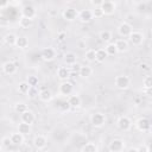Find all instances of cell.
<instances>
[{"mask_svg": "<svg viewBox=\"0 0 152 152\" xmlns=\"http://www.w3.org/2000/svg\"><path fill=\"white\" fill-rule=\"evenodd\" d=\"M114 83H115V87H116L118 89L126 90V89H128L129 86H131V78H129L127 75H119V76L115 77Z\"/></svg>", "mask_w": 152, "mask_h": 152, "instance_id": "1", "label": "cell"}, {"mask_svg": "<svg viewBox=\"0 0 152 152\" xmlns=\"http://www.w3.org/2000/svg\"><path fill=\"white\" fill-rule=\"evenodd\" d=\"M106 115L103 114V113H100V112H97V113H94L91 116H90V124L94 126V127H96V128H101V127H103L104 126V124H106Z\"/></svg>", "mask_w": 152, "mask_h": 152, "instance_id": "2", "label": "cell"}, {"mask_svg": "<svg viewBox=\"0 0 152 152\" xmlns=\"http://www.w3.org/2000/svg\"><path fill=\"white\" fill-rule=\"evenodd\" d=\"M135 127L140 132H150V129H151V121H150V119H147L145 116H141V118H139L135 121Z\"/></svg>", "mask_w": 152, "mask_h": 152, "instance_id": "3", "label": "cell"}, {"mask_svg": "<svg viewBox=\"0 0 152 152\" xmlns=\"http://www.w3.org/2000/svg\"><path fill=\"white\" fill-rule=\"evenodd\" d=\"M100 8L102 10V12H103L104 15H112V14H114V12L116 10V5H115L114 1L104 0L102 2V5L100 6Z\"/></svg>", "mask_w": 152, "mask_h": 152, "instance_id": "4", "label": "cell"}, {"mask_svg": "<svg viewBox=\"0 0 152 152\" xmlns=\"http://www.w3.org/2000/svg\"><path fill=\"white\" fill-rule=\"evenodd\" d=\"M128 39H129V43L134 46H139L142 44L144 42V34L139 31H132L131 34L128 36Z\"/></svg>", "mask_w": 152, "mask_h": 152, "instance_id": "5", "label": "cell"}, {"mask_svg": "<svg viewBox=\"0 0 152 152\" xmlns=\"http://www.w3.org/2000/svg\"><path fill=\"white\" fill-rule=\"evenodd\" d=\"M40 57L45 62H51V61H53L56 58V50L53 48H51V46L44 48L42 50V52H40Z\"/></svg>", "mask_w": 152, "mask_h": 152, "instance_id": "6", "label": "cell"}, {"mask_svg": "<svg viewBox=\"0 0 152 152\" xmlns=\"http://www.w3.org/2000/svg\"><path fill=\"white\" fill-rule=\"evenodd\" d=\"M116 126H118V128L121 129V131H129L131 127H132V120H131L128 116L122 115V116H120V118L118 119Z\"/></svg>", "mask_w": 152, "mask_h": 152, "instance_id": "7", "label": "cell"}, {"mask_svg": "<svg viewBox=\"0 0 152 152\" xmlns=\"http://www.w3.org/2000/svg\"><path fill=\"white\" fill-rule=\"evenodd\" d=\"M74 91V86L70 81L65 80V81H62L61 84H59V93L64 96H69L70 94H72Z\"/></svg>", "mask_w": 152, "mask_h": 152, "instance_id": "8", "label": "cell"}, {"mask_svg": "<svg viewBox=\"0 0 152 152\" xmlns=\"http://www.w3.org/2000/svg\"><path fill=\"white\" fill-rule=\"evenodd\" d=\"M77 15H78V12H77V10L74 8V7H68V8H65V10L63 11V13H62L63 19H65V20H68V21H74V20H76Z\"/></svg>", "mask_w": 152, "mask_h": 152, "instance_id": "9", "label": "cell"}, {"mask_svg": "<svg viewBox=\"0 0 152 152\" xmlns=\"http://www.w3.org/2000/svg\"><path fill=\"white\" fill-rule=\"evenodd\" d=\"M132 31H133L132 25L128 24V23H126V21L121 23V24L118 26V33H119L120 37H124V38H125V37H128Z\"/></svg>", "mask_w": 152, "mask_h": 152, "instance_id": "10", "label": "cell"}, {"mask_svg": "<svg viewBox=\"0 0 152 152\" xmlns=\"http://www.w3.org/2000/svg\"><path fill=\"white\" fill-rule=\"evenodd\" d=\"M124 148H125V142L121 139H114V140H112L110 144H109V146H108V150L110 152H121V151H124Z\"/></svg>", "mask_w": 152, "mask_h": 152, "instance_id": "11", "label": "cell"}, {"mask_svg": "<svg viewBox=\"0 0 152 152\" xmlns=\"http://www.w3.org/2000/svg\"><path fill=\"white\" fill-rule=\"evenodd\" d=\"M17 69H18V66H17V64L14 63V62H12V61H7V62H5L4 63V65H2V71L6 74V75H14L15 72H17Z\"/></svg>", "mask_w": 152, "mask_h": 152, "instance_id": "12", "label": "cell"}, {"mask_svg": "<svg viewBox=\"0 0 152 152\" xmlns=\"http://www.w3.org/2000/svg\"><path fill=\"white\" fill-rule=\"evenodd\" d=\"M46 144H48V139L43 134H38L33 138V146L38 150H43L46 146Z\"/></svg>", "mask_w": 152, "mask_h": 152, "instance_id": "13", "label": "cell"}, {"mask_svg": "<svg viewBox=\"0 0 152 152\" xmlns=\"http://www.w3.org/2000/svg\"><path fill=\"white\" fill-rule=\"evenodd\" d=\"M77 19L81 21V23H89L94 19L93 17V13L90 10H82L81 12H78V15H77Z\"/></svg>", "mask_w": 152, "mask_h": 152, "instance_id": "14", "label": "cell"}, {"mask_svg": "<svg viewBox=\"0 0 152 152\" xmlns=\"http://www.w3.org/2000/svg\"><path fill=\"white\" fill-rule=\"evenodd\" d=\"M21 14H23V17L33 19V18L36 17V14H37V11H36V8H34L32 5H26V6H24L23 10H21Z\"/></svg>", "mask_w": 152, "mask_h": 152, "instance_id": "15", "label": "cell"}, {"mask_svg": "<svg viewBox=\"0 0 152 152\" xmlns=\"http://www.w3.org/2000/svg\"><path fill=\"white\" fill-rule=\"evenodd\" d=\"M20 118H21V121L23 122H26L28 125H32L34 122V120H36L34 113L32 110H30V109H26L24 113H21V116Z\"/></svg>", "mask_w": 152, "mask_h": 152, "instance_id": "16", "label": "cell"}, {"mask_svg": "<svg viewBox=\"0 0 152 152\" xmlns=\"http://www.w3.org/2000/svg\"><path fill=\"white\" fill-rule=\"evenodd\" d=\"M114 44H115V46H116L118 52H126V51L128 50V48H129L128 42H127L126 39H124V38L116 39V42H115Z\"/></svg>", "mask_w": 152, "mask_h": 152, "instance_id": "17", "label": "cell"}, {"mask_svg": "<svg viewBox=\"0 0 152 152\" xmlns=\"http://www.w3.org/2000/svg\"><path fill=\"white\" fill-rule=\"evenodd\" d=\"M68 103L70 106V108H78L81 106V97L76 94H70L68 96Z\"/></svg>", "mask_w": 152, "mask_h": 152, "instance_id": "18", "label": "cell"}, {"mask_svg": "<svg viewBox=\"0 0 152 152\" xmlns=\"http://www.w3.org/2000/svg\"><path fill=\"white\" fill-rule=\"evenodd\" d=\"M57 76L61 81H65L68 80L71 75H70V69L69 66H59L57 70Z\"/></svg>", "mask_w": 152, "mask_h": 152, "instance_id": "19", "label": "cell"}, {"mask_svg": "<svg viewBox=\"0 0 152 152\" xmlns=\"http://www.w3.org/2000/svg\"><path fill=\"white\" fill-rule=\"evenodd\" d=\"M24 137H25V135H23V134L19 133V132H17V133H12V134L10 135L12 144H13V145H17V146H19V145H21V144L24 142V140H25Z\"/></svg>", "mask_w": 152, "mask_h": 152, "instance_id": "20", "label": "cell"}, {"mask_svg": "<svg viewBox=\"0 0 152 152\" xmlns=\"http://www.w3.org/2000/svg\"><path fill=\"white\" fill-rule=\"evenodd\" d=\"M39 99L43 101V102H49V101H51L52 100V97H53V95H52V93H51V90L50 89H43V90H39Z\"/></svg>", "mask_w": 152, "mask_h": 152, "instance_id": "21", "label": "cell"}, {"mask_svg": "<svg viewBox=\"0 0 152 152\" xmlns=\"http://www.w3.org/2000/svg\"><path fill=\"white\" fill-rule=\"evenodd\" d=\"M27 45H28V39L25 36L17 37V40H15V44H14L15 48H18V49H25V48H27Z\"/></svg>", "mask_w": 152, "mask_h": 152, "instance_id": "22", "label": "cell"}, {"mask_svg": "<svg viewBox=\"0 0 152 152\" xmlns=\"http://www.w3.org/2000/svg\"><path fill=\"white\" fill-rule=\"evenodd\" d=\"M93 74V69L89 66V65H81L80 68V71H78V75L83 78H87L89 76H91Z\"/></svg>", "mask_w": 152, "mask_h": 152, "instance_id": "23", "label": "cell"}, {"mask_svg": "<svg viewBox=\"0 0 152 152\" xmlns=\"http://www.w3.org/2000/svg\"><path fill=\"white\" fill-rule=\"evenodd\" d=\"M18 132L21 133L23 135H28V134L31 133V125H28V124L21 121V122L18 125Z\"/></svg>", "mask_w": 152, "mask_h": 152, "instance_id": "24", "label": "cell"}, {"mask_svg": "<svg viewBox=\"0 0 152 152\" xmlns=\"http://www.w3.org/2000/svg\"><path fill=\"white\" fill-rule=\"evenodd\" d=\"M32 23H33V19H30V18H26V17H23L20 18L19 20V26L21 28H28L32 26Z\"/></svg>", "mask_w": 152, "mask_h": 152, "instance_id": "25", "label": "cell"}, {"mask_svg": "<svg viewBox=\"0 0 152 152\" xmlns=\"http://www.w3.org/2000/svg\"><path fill=\"white\" fill-rule=\"evenodd\" d=\"M15 40H17V36L14 33H7L4 36V42L10 46H14Z\"/></svg>", "mask_w": 152, "mask_h": 152, "instance_id": "26", "label": "cell"}, {"mask_svg": "<svg viewBox=\"0 0 152 152\" xmlns=\"http://www.w3.org/2000/svg\"><path fill=\"white\" fill-rule=\"evenodd\" d=\"M97 150H99V147L94 142H87L86 145H83L81 147L82 152H97Z\"/></svg>", "mask_w": 152, "mask_h": 152, "instance_id": "27", "label": "cell"}, {"mask_svg": "<svg viewBox=\"0 0 152 152\" xmlns=\"http://www.w3.org/2000/svg\"><path fill=\"white\" fill-rule=\"evenodd\" d=\"M99 37H100V39L102 40V42H104V43H109L110 40H112V32L110 31H108V30H103V31H101L100 32V34H99Z\"/></svg>", "mask_w": 152, "mask_h": 152, "instance_id": "28", "label": "cell"}, {"mask_svg": "<svg viewBox=\"0 0 152 152\" xmlns=\"http://www.w3.org/2000/svg\"><path fill=\"white\" fill-rule=\"evenodd\" d=\"M104 51L107 52V55L108 56H115L116 53H118V50H116V46H115V44L114 43H107V45H106V48H104Z\"/></svg>", "mask_w": 152, "mask_h": 152, "instance_id": "29", "label": "cell"}, {"mask_svg": "<svg viewBox=\"0 0 152 152\" xmlns=\"http://www.w3.org/2000/svg\"><path fill=\"white\" fill-rule=\"evenodd\" d=\"M84 57H86V59H87L88 62H90V63L95 62V61H96V50H94V49H88V50L86 51Z\"/></svg>", "mask_w": 152, "mask_h": 152, "instance_id": "30", "label": "cell"}, {"mask_svg": "<svg viewBox=\"0 0 152 152\" xmlns=\"http://www.w3.org/2000/svg\"><path fill=\"white\" fill-rule=\"evenodd\" d=\"M107 52L104 51V49H99V50H96V62H99V63H103L104 61H106V58H107Z\"/></svg>", "mask_w": 152, "mask_h": 152, "instance_id": "31", "label": "cell"}, {"mask_svg": "<svg viewBox=\"0 0 152 152\" xmlns=\"http://www.w3.org/2000/svg\"><path fill=\"white\" fill-rule=\"evenodd\" d=\"M76 55L74 52H66L65 56H64V62L68 64V65H71L74 63H76Z\"/></svg>", "mask_w": 152, "mask_h": 152, "instance_id": "32", "label": "cell"}, {"mask_svg": "<svg viewBox=\"0 0 152 152\" xmlns=\"http://www.w3.org/2000/svg\"><path fill=\"white\" fill-rule=\"evenodd\" d=\"M26 94L28 95L30 99H36V97L39 95V89H38L37 86H36V87H30V88H28V91H27Z\"/></svg>", "mask_w": 152, "mask_h": 152, "instance_id": "33", "label": "cell"}, {"mask_svg": "<svg viewBox=\"0 0 152 152\" xmlns=\"http://www.w3.org/2000/svg\"><path fill=\"white\" fill-rule=\"evenodd\" d=\"M28 88H30L28 83H27L26 81H24V82H20V83H19V86H18V91L21 93V94H26V93L28 91Z\"/></svg>", "mask_w": 152, "mask_h": 152, "instance_id": "34", "label": "cell"}, {"mask_svg": "<svg viewBox=\"0 0 152 152\" xmlns=\"http://www.w3.org/2000/svg\"><path fill=\"white\" fill-rule=\"evenodd\" d=\"M26 109H28V108H27V106H26L24 102H18V103H15V106H14V110H15L17 113H19V114L24 113Z\"/></svg>", "mask_w": 152, "mask_h": 152, "instance_id": "35", "label": "cell"}, {"mask_svg": "<svg viewBox=\"0 0 152 152\" xmlns=\"http://www.w3.org/2000/svg\"><path fill=\"white\" fill-rule=\"evenodd\" d=\"M142 87H144V89H151L152 88V77L151 76H146L142 80Z\"/></svg>", "mask_w": 152, "mask_h": 152, "instance_id": "36", "label": "cell"}, {"mask_svg": "<svg viewBox=\"0 0 152 152\" xmlns=\"http://www.w3.org/2000/svg\"><path fill=\"white\" fill-rule=\"evenodd\" d=\"M91 13H93V17L95 18V19H99V18H102L104 14H103V12H102V10L100 8V7H94V10L91 11Z\"/></svg>", "mask_w": 152, "mask_h": 152, "instance_id": "37", "label": "cell"}, {"mask_svg": "<svg viewBox=\"0 0 152 152\" xmlns=\"http://www.w3.org/2000/svg\"><path fill=\"white\" fill-rule=\"evenodd\" d=\"M80 68H81V65H80V64H77V63L71 64V65L69 66V69H70V75H78Z\"/></svg>", "mask_w": 152, "mask_h": 152, "instance_id": "38", "label": "cell"}, {"mask_svg": "<svg viewBox=\"0 0 152 152\" xmlns=\"http://www.w3.org/2000/svg\"><path fill=\"white\" fill-rule=\"evenodd\" d=\"M27 83H28V86L30 87H36V86H38V83H39V81H38V77L37 76H28V78H27V81H26Z\"/></svg>", "mask_w": 152, "mask_h": 152, "instance_id": "39", "label": "cell"}, {"mask_svg": "<svg viewBox=\"0 0 152 152\" xmlns=\"http://www.w3.org/2000/svg\"><path fill=\"white\" fill-rule=\"evenodd\" d=\"M8 26H10V19L4 14H0V27H8Z\"/></svg>", "mask_w": 152, "mask_h": 152, "instance_id": "40", "label": "cell"}, {"mask_svg": "<svg viewBox=\"0 0 152 152\" xmlns=\"http://www.w3.org/2000/svg\"><path fill=\"white\" fill-rule=\"evenodd\" d=\"M11 145H13V144H12V141H11V138H10V137H4V138L1 139V146H2V147L8 148Z\"/></svg>", "mask_w": 152, "mask_h": 152, "instance_id": "41", "label": "cell"}, {"mask_svg": "<svg viewBox=\"0 0 152 152\" xmlns=\"http://www.w3.org/2000/svg\"><path fill=\"white\" fill-rule=\"evenodd\" d=\"M65 39H66V32L61 31V32L57 33V40L58 42H64Z\"/></svg>", "mask_w": 152, "mask_h": 152, "instance_id": "42", "label": "cell"}, {"mask_svg": "<svg viewBox=\"0 0 152 152\" xmlns=\"http://www.w3.org/2000/svg\"><path fill=\"white\" fill-rule=\"evenodd\" d=\"M104 0H90V4L93 7H100Z\"/></svg>", "mask_w": 152, "mask_h": 152, "instance_id": "43", "label": "cell"}, {"mask_svg": "<svg viewBox=\"0 0 152 152\" xmlns=\"http://www.w3.org/2000/svg\"><path fill=\"white\" fill-rule=\"evenodd\" d=\"M138 150H139V152H148L150 151V148L147 147V146H141V147H138Z\"/></svg>", "mask_w": 152, "mask_h": 152, "instance_id": "44", "label": "cell"}, {"mask_svg": "<svg viewBox=\"0 0 152 152\" xmlns=\"http://www.w3.org/2000/svg\"><path fill=\"white\" fill-rule=\"evenodd\" d=\"M7 4H8V1H7V0H0V8H2V7H5V6H7Z\"/></svg>", "mask_w": 152, "mask_h": 152, "instance_id": "45", "label": "cell"}, {"mask_svg": "<svg viewBox=\"0 0 152 152\" xmlns=\"http://www.w3.org/2000/svg\"><path fill=\"white\" fill-rule=\"evenodd\" d=\"M128 151H129V152H139V150H138V147H134V148H133V147H131V148H129Z\"/></svg>", "mask_w": 152, "mask_h": 152, "instance_id": "46", "label": "cell"}, {"mask_svg": "<svg viewBox=\"0 0 152 152\" xmlns=\"http://www.w3.org/2000/svg\"><path fill=\"white\" fill-rule=\"evenodd\" d=\"M68 1H70V2H74V1H77V0H68Z\"/></svg>", "mask_w": 152, "mask_h": 152, "instance_id": "47", "label": "cell"}, {"mask_svg": "<svg viewBox=\"0 0 152 152\" xmlns=\"http://www.w3.org/2000/svg\"><path fill=\"white\" fill-rule=\"evenodd\" d=\"M1 150H2V146H0V151H1Z\"/></svg>", "mask_w": 152, "mask_h": 152, "instance_id": "48", "label": "cell"}]
</instances>
